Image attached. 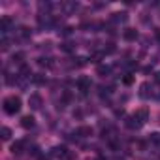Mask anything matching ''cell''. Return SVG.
Here are the masks:
<instances>
[{"instance_id":"19","label":"cell","mask_w":160,"mask_h":160,"mask_svg":"<svg viewBox=\"0 0 160 160\" xmlns=\"http://www.w3.org/2000/svg\"><path fill=\"white\" fill-rule=\"evenodd\" d=\"M75 60H77V62H73V66H85V64H87V58H83V57H77Z\"/></svg>"},{"instance_id":"26","label":"cell","mask_w":160,"mask_h":160,"mask_svg":"<svg viewBox=\"0 0 160 160\" xmlns=\"http://www.w3.org/2000/svg\"><path fill=\"white\" fill-rule=\"evenodd\" d=\"M151 139H152L154 143H160V134H152V136H151Z\"/></svg>"},{"instance_id":"7","label":"cell","mask_w":160,"mask_h":160,"mask_svg":"<svg viewBox=\"0 0 160 160\" xmlns=\"http://www.w3.org/2000/svg\"><path fill=\"white\" fill-rule=\"evenodd\" d=\"M134 115H136V117H138L141 122H145V121L149 119V109H147V108H141V109H138Z\"/></svg>"},{"instance_id":"23","label":"cell","mask_w":160,"mask_h":160,"mask_svg":"<svg viewBox=\"0 0 160 160\" xmlns=\"http://www.w3.org/2000/svg\"><path fill=\"white\" fill-rule=\"evenodd\" d=\"M8 49H10V40L4 38V40H2V51H8Z\"/></svg>"},{"instance_id":"31","label":"cell","mask_w":160,"mask_h":160,"mask_svg":"<svg viewBox=\"0 0 160 160\" xmlns=\"http://www.w3.org/2000/svg\"><path fill=\"white\" fill-rule=\"evenodd\" d=\"M64 160H72V158H64Z\"/></svg>"},{"instance_id":"5","label":"cell","mask_w":160,"mask_h":160,"mask_svg":"<svg viewBox=\"0 0 160 160\" xmlns=\"http://www.w3.org/2000/svg\"><path fill=\"white\" fill-rule=\"evenodd\" d=\"M28 104H30L32 109H40V108H42V96H40V94H32V96L28 98Z\"/></svg>"},{"instance_id":"2","label":"cell","mask_w":160,"mask_h":160,"mask_svg":"<svg viewBox=\"0 0 160 160\" xmlns=\"http://www.w3.org/2000/svg\"><path fill=\"white\" fill-rule=\"evenodd\" d=\"M141 124H143V122H141V121H139L136 115H130V117L126 119V126H128V128H132V130H138V128H141Z\"/></svg>"},{"instance_id":"11","label":"cell","mask_w":160,"mask_h":160,"mask_svg":"<svg viewBox=\"0 0 160 160\" xmlns=\"http://www.w3.org/2000/svg\"><path fill=\"white\" fill-rule=\"evenodd\" d=\"M10 25H12V19L6 15V17H2V21H0V30L2 32H6L8 28H10Z\"/></svg>"},{"instance_id":"15","label":"cell","mask_w":160,"mask_h":160,"mask_svg":"<svg viewBox=\"0 0 160 160\" xmlns=\"http://www.w3.org/2000/svg\"><path fill=\"white\" fill-rule=\"evenodd\" d=\"M38 64H40V66H47V68H49V66H53L51 58H38Z\"/></svg>"},{"instance_id":"27","label":"cell","mask_w":160,"mask_h":160,"mask_svg":"<svg viewBox=\"0 0 160 160\" xmlns=\"http://www.w3.org/2000/svg\"><path fill=\"white\" fill-rule=\"evenodd\" d=\"M34 83H38V85L43 83V77H42V75H36V77H34Z\"/></svg>"},{"instance_id":"29","label":"cell","mask_w":160,"mask_h":160,"mask_svg":"<svg viewBox=\"0 0 160 160\" xmlns=\"http://www.w3.org/2000/svg\"><path fill=\"white\" fill-rule=\"evenodd\" d=\"M156 38L160 40V28H156Z\"/></svg>"},{"instance_id":"16","label":"cell","mask_w":160,"mask_h":160,"mask_svg":"<svg viewBox=\"0 0 160 160\" xmlns=\"http://www.w3.org/2000/svg\"><path fill=\"white\" fill-rule=\"evenodd\" d=\"M106 53H115V43H106V47H104V55Z\"/></svg>"},{"instance_id":"13","label":"cell","mask_w":160,"mask_h":160,"mask_svg":"<svg viewBox=\"0 0 160 160\" xmlns=\"http://www.w3.org/2000/svg\"><path fill=\"white\" fill-rule=\"evenodd\" d=\"M10 138H12V130H10L8 126H4V128H2V139H4V141H8Z\"/></svg>"},{"instance_id":"17","label":"cell","mask_w":160,"mask_h":160,"mask_svg":"<svg viewBox=\"0 0 160 160\" xmlns=\"http://www.w3.org/2000/svg\"><path fill=\"white\" fill-rule=\"evenodd\" d=\"M19 36H23V38H27V36H30V30H28L27 27H21V28H19Z\"/></svg>"},{"instance_id":"21","label":"cell","mask_w":160,"mask_h":160,"mask_svg":"<svg viewBox=\"0 0 160 160\" xmlns=\"http://www.w3.org/2000/svg\"><path fill=\"white\" fill-rule=\"evenodd\" d=\"M98 73H100V75H108V73H109V68H108V66H100V68H98Z\"/></svg>"},{"instance_id":"14","label":"cell","mask_w":160,"mask_h":160,"mask_svg":"<svg viewBox=\"0 0 160 160\" xmlns=\"http://www.w3.org/2000/svg\"><path fill=\"white\" fill-rule=\"evenodd\" d=\"M53 154L55 156H64L66 154V147H55L53 149Z\"/></svg>"},{"instance_id":"20","label":"cell","mask_w":160,"mask_h":160,"mask_svg":"<svg viewBox=\"0 0 160 160\" xmlns=\"http://www.w3.org/2000/svg\"><path fill=\"white\" fill-rule=\"evenodd\" d=\"M23 58H25V55H23V53H15V55H13V62H19V64H21V62H23Z\"/></svg>"},{"instance_id":"18","label":"cell","mask_w":160,"mask_h":160,"mask_svg":"<svg viewBox=\"0 0 160 160\" xmlns=\"http://www.w3.org/2000/svg\"><path fill=\"white\" fill-rule=\"evenodd\" d=\"M62 51H66V53H72L73 51V43H62Z\"/></svg>"},{"instance_id":"10","label":"cell","mask_w":160,"mask_h":160,"mask_svg":"<svg viewBox=\"0 0 160 160\" xmlns=\"http://www.w3.org/2000/svg\"><path fill=\"white\" fill-rule=\"evenodd\" d=\"M77 134L81 136V138H89V136H92V128L91 126H81L77 130Z\"/></svg>"},{"instance_id":"8","label":"cell","mask_w":160,"mask_h":160,"mask_svg":"<svg viewBox=\"0 0 160 160\" xmlns=\"http://www.w3.org/2000/svg\"><path fill=\"white\" fill-rule=\"evenodd\" d=\"M21 126H23V128H32V126H34V117H32V115H25V117L21 119Z\"/></svg>"},{"instance_id":"22","label":"cell","mask_w":160,"mask_h":160,"mask_svg":"<svg viewBox=\"0 0 160 160\" xmlns=\"http://www.w3.org/2000/svg\"><path fill=\"white\" fill-rule=\"evenodd\" d=\"M122 81H124V85H132V81H134V77H132V75L128 73V75H126V77L122 79Z\"/></svg>"},{"instance_id":"25","label":"cell","mask_w":160,"mask_h":160,"mask_svg":"<svg viewBox=\"0 0 160 160\" xmlns=\"http://www.w3.org/2000/svg\"><path fill=\"white\" fill-rule=\"evenodd\" d=\"M62 34H64V36L72 34V27H64V28H62Z\"/></svg>"},{"instance_id":"1","label":"cell","mask_w":160,"mask_h":160,"mask_svg":"<svg viewBox=\"0 0 160 160\" xmlns=\"http://www.w3.org/2000/svg\"><path fill=\"white\" fill-rule=\"evenodd\" d=\"M19 109H21V98H19V96L12 94V96H8V98L4 100V111H6L8 115H15Z\"/></svg>"},{"instance_id":"28","label":"cell","mask_w":160,"mask_h":160,"mask_svg":"<svg viewBox=\"0 0 160 160\" xmlns=\"http://www.w3.org/2000/svg\"><path fill=\"white\" fill-rule=\"evenodd\" d=\"M154 81L160 85V72H156V73H154Z\"/></svg>"},{"instance_id":"6","label":"cell","mask_w":160,"mask_h":160,"mask_svg":"<svg viewBox=\"0 0 160 160\" xmlns=\"http://www.w3.org/2000/svg\"><path fill=\"white\" fill-rule=\"evenodd\" d=\"M122 38H124L126 42H134V40L138 38V32H136L134 28H126V30L122 32Z\"/></svg>"},{"instance_id":"4","label":"cell","mask_w":160,"mask_h":160,"mask_svg":"<svg viewBox=\"0 0 160 160\" xmlns=\"http://www.w3.org/2000/svg\"><path fill=\"white\" fill-rule=\"evenodd\" d=\"M151 94H152L151 83H141V87H139V96H141V98H151Z\"/></svg>"},{"instance_id":"3","label":"cell","mask_w":160,"mask_h":160,"mask_svg":"<svg viewBox=\"0 0 160 160\" xmlns=\"http://www.w3.org/2000/svg\"><path fill=\"white\" fill-rule=\"evenodd\" d=\"M77 87H79V91H81V92H89L91 91V79L89 77H81L77 81Z\"/></svg>"},{"instance_id":"9","label":"cell","mask_w":160,"mask_h":160,"mask_svg":"<svg viewBox=\"0 0 160 160\" xmlns=\"http://www.w3.org/2000/svg\"><path fill=\"white\" fill-rule=\"evenodd\" d=\"M23 149H25V141H15V143L12 145V152H13V154H21Z\"/></svg>"},{"instance_id":"30","label":"cell","mask_w":160,"mask_h":160,"mask_svg":"<svg viewBox=\"0 0 160 160\" xmlns=\"http://www.w3.org/2000/svg\"><path fill=\"white\" fill-rule=\"evenodd\" d=\"M98 160H106V158H104V156H98Z\"/></svg>"},{"instance_id":"12","label":"cell","mask_w":160,"mask_h":160,"mask_svg":"<svg viewBox=\"0 0 160 160\" xmlns=\"http://www.w3.org/2000/svg\"><path fill=\"white\" fill-rule=\"evenodd\" d=\"M113 21H121V23H126L128 21V17H126V13H113Z\"/></svg>"},{"instance_id":"24","label":"cell","mask_w":160,"mask_h":160,"mask_svg":"<svg viewBox=\"0 0 160 160\" xmlns=\"http://www.w3.org/2000/svg\"><path fill=\"white\" fill-rule=\"evenodd\" d=\"M102 57H104V53H96V55L92 57V60H94V62H100V60H102Z\"/></svg>"}]
</instances>
